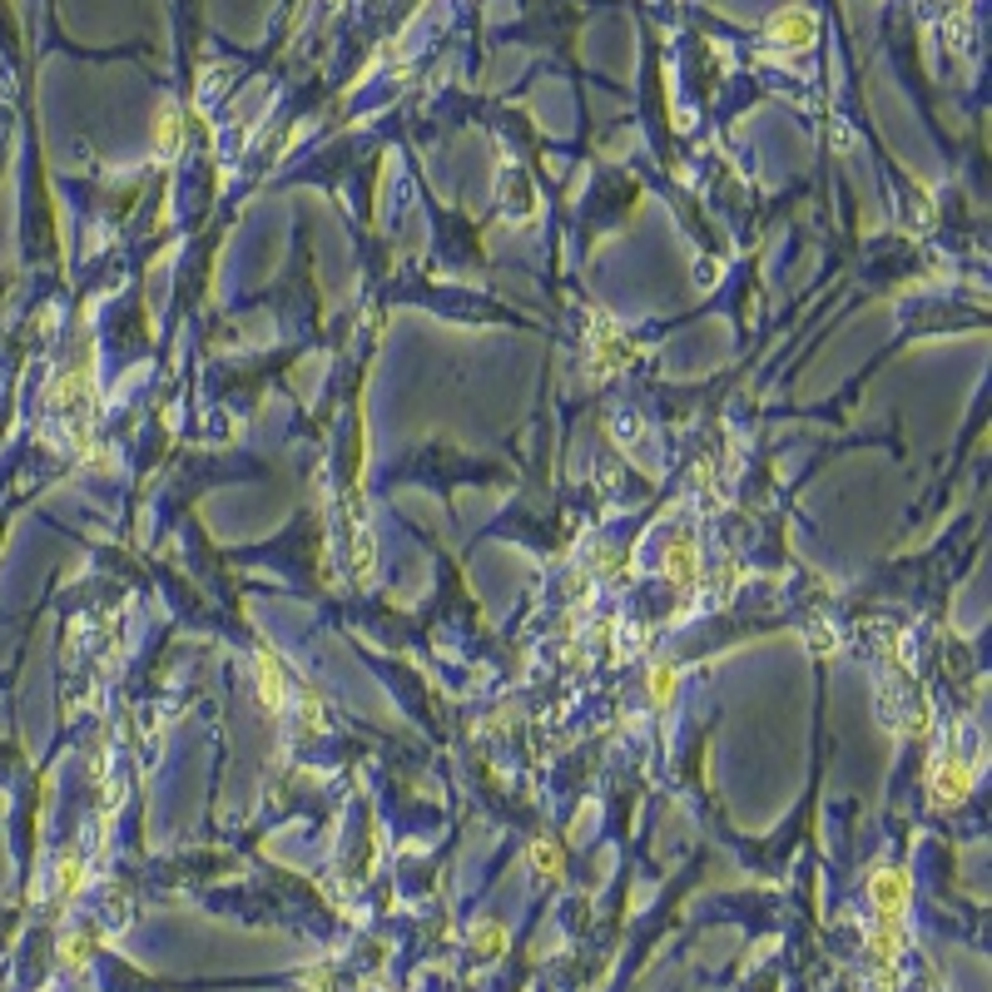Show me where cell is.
<instances>
[{"label":"cell","mask_w":992,"mask_h":992,"mask_svg":"<svg viewBox=\"0 0 992 992\" xmlns=\"http://www.w3.org/2000/svg\"><path fill=\"white\" fill-rule=\"evenodd\" d=\"M972 784H978V774H972V764L962 759V754H942L938 764H932V804H942V809H952V804H962L972 794Z\"/></svg>","instance_id":"1"},{"label":"cell","mask_w":992,"mask_h":992,"mask_svg":"<svg viewBox=\"0 0 992 992\" xmlns=\"http://www.w3.org/2000/svg\"><path fill=\"white\" fill-rule=\"evenodd\" d=\"M258 680H263V704L268 710H283V670L268 650H258Z\"/></svg>","instance_id":"5"},{"label":"cell","mask_w":992,"mask_h":992,"mask_svg":"<svg viewBox=\"0 0 992 992\" xmlns=\"http://www.w3.org/2000/svg\"><path fill=\"white\" fill-rule=\"evenodd\" d=\"M650 694H655L660 704H665V700H675V665H665V660L655 665V670H650Z\"/></svg>","instance_id":"9"},{"label":"cell","mask_w":992,"mask_h":992,"mask_svg":"<svg viewBox=\"0 0 992 992\" xmlns=\"http://www.w3.org/2000/svg\"><path fill=\"white\" fill-rule=\"evenodd\" d=\"M95 948H99L95 932H65V938H60V962H65L69 972H85V962Z\"/></svg>","instance_id":"4"},{"label":"cell","mask_w":992,"mask_h":992,"mask_svg":"<svg viewBox=\"0 0 992 992\" xmlns=\"http://www.w3.org/2000/svg\"><path fill=\"white\" fill-rule=\"evenodd\" d=\"M79 878H85V863H79V853H65V859H60V869H55V893H60V898H75Z\"/></svg>","instance_id":"6"},{"label":"cell","mask_w":992,"mask_h":992,"mask_svg":"<svg viewBox=\"0 0 992 992\" xmlns=\"http://www.w3.org/2000/svg\"><path fill=\"white\" fill-rule=\"evenodd\" d=\"M869 888H873L878 918H903V913H908V873L903 869H878Z\"/></svg>","instance_id":"3"},{"label":"cell","mask_w":992,"mask_h":992,"mask_svg":"<svg viewBox=\"0 0 992 992\" xmlns=\"http://www.w3.org/2000/svg\"><path fill=\"white\" fill-rule=\"evenodd\" d=\"M769 40L774 45H789V50H804V45H813V15L804 6H784V10H774L769 15Z\"/></svg>","instance_id":"2"},{"label":"cell","mask_w":992,"mask_h":992,"mask_svg":"<svg viewBox=\"0 0 992 992\" xmlns=\"http://www.w3.org/2000/svg\"><path fill=\"white\" fill-rule=\"evenodd\" d=\"M665 575H670V581H690V575H694V551H690V541H675V546H670V556H665Z\"/></svg>","instance_id":"7"},{"label":"cell","mask_w":992,"mask_h":992,"mask_svg":"<svg viewBox=\"0 0 992 992\" xmlns=\"http://www.w3.org/2000/svg\"><path fill=\"white\" fill-rule=\"evenodd\" d=\"M179 134H184V119H179V109H174V105H164V115H159V144L174 149V144H179Z\"/></svg>","instance_id":"10"},{"label":"cell","mask_w":992,"mask_h":992,"mask_svg":"<svg viewBox=\"0 0 992 992\" xmlns=\"http://www.w3.org/2000/svg\"><path fill=\"white\" fill-rule=\"evenodd\" d=\"M531 869L541 873V878H556V873H561V849H556V843H531Z\"/></svg>","instance_id":"8"}]
</instances>
